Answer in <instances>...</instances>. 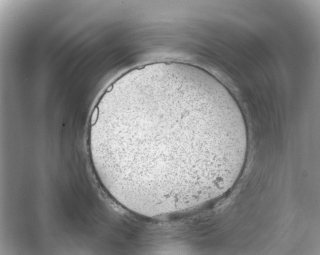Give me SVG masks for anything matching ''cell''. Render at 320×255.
Here are the masks:
<instances>
[{
  "label": "cell",
  "mask_w": 320,
  "mask_h": 255,
  "mask_svg": "<svg viewBox=\"0 0 320 255\" xmlns=\"http://www.w3.org/2000/svg\"><path fill=\"white\" fill-rule=\"evenodd\" d=\"M92 129L115 190L137 207L161 212L219 192L248 140L244 116L226 87L177 62L121 76L103 95Z\"/></svg>",
  "instance_id": "cell-1"
}]
</instances>
